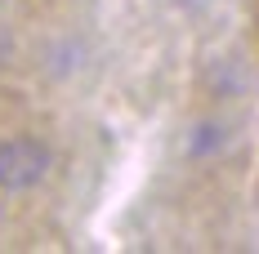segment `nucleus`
I'll return each mask as SVG.
<instances>
[{
  "mask_svg": "<svg viewBox=\"0 0 259 254\" xmlns=\"http://www.w3.org/2000/svg\"><path fill=\"white\" fill-rule=\"evenodd\" d=\"M54 156L40 138H5L0 143V187L5 192H27L50 174Z\"/></svg>",
  "mask_w": 259,
  "mask_h": 254,
  "instance_id": "obj_1",
  "label": "nucleus"
}]
</instances>
